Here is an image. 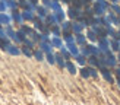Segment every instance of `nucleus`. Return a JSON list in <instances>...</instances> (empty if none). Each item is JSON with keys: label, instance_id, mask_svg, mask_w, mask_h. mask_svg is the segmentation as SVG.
I'll return each instance as SVG.
<instances>
[{"label": "nucleus", "instance_id": "nucleus-1", "mask_svg": "<svg viewBox=\"0 0 120 105\" xmlns=\"http://www.w3.org/2000/svg\"><path fill=\"white\" fill-rule=\"evenodd\" d=\"M101 73H103V76H104V79L107 80V82H113V77H111V74H110V72L107 69H101Z\"/></svg>", "mask_w": 120, "mask_h": 105}, {"label": "nucleus", "instance_id": "nucleus-2", "mask_svg": "<svg viewBox=\"0 0 120 105\" xmlns=\"http://www.w3.org/2000/svg\"><path fill=\"white\" fill-rule=\"evenodd\" d=\"M66 69L69 70V73H70V74H75V73H76V67H75V66H73V64H72L70 61L66 63Z\"/></svg>", "mask_w": 120, "mask_h": 105}, {"label": "nucleus", "instance_id": "nucleus-3", "mask_svg": "<svg viewBox=\"0 0 120 105\" xmlns=\"http://www.w3.org/2000/svg\"><path fill=\"white\" fill-rule=\"evenodd\" d=\"M81 76H82L83 79H88V77H89V70H88V67H86V69H85V67L81 69Z\"/></svg>", "mask_w": 120, "mask_h": 105}, {"label": "nucleus", "instance_id": "nucleus-4", "mask_svg": "<svg viewBox=\"0 0 120 105\" xmlns=\"http://www.w3.org/2000/svg\"><path fill=\"white\" fill-rule=\"evenodd\" d=\"M56 61H57V64H59V66H60V69H63V67H66V63L62 60V57H60V56H57L56 57Z\"/></svg>", "mask_w": 120, "mask_h": 105}, {"label": "nucleus", "instance_id": "nucleus-5", "mask_svg": "<svg viewBox=\"0 0 120 105\" xmlns=\"http://www.w3.org/2000/svg\"><path fill=\"white\" fill-rule=\"evenodd\" d=\"M9 52H10V54H13V56H18V54H19V50L15 48V47H10V48H9Z\"/></svg>", "mask_w": 120, "mask_h": 105}, {"label": "nucleus", "instance_id": "nucleus-6", "mask_svg": "<svg viewBox=\"0 0 120 105\" xmlns=\"http://www.w3.org/2000/svg\"><path fill=\"white\" fill-rule=\"evenodd\" d=\"M88 70H89V76H92V77H97V72H95L94 67H88Z\"/></svg>", "mask_w": 120, "mask_h": 105}, {"label": "nucleus", "instance_id": "nucleus-7", "mask_svg": "<svg viewBox=\"0 0 120 105\" xmlns=\"http://www.w3.org/2000/svg\"><path fill=\"white\" fill-rule=\"evenodd\" d=\"M35 58H37V60H43V58H44L43 52H41V51H37V52H35Z\"/></svg>", "mask_w": 120, "mask_h": 105}, {"label": "nucleus", "instance_id": "nucleus-8", "mask_svg": "<svg viewBox=\"0 0 120 105\" xmlns=\"http://www.w3.org/2000/svg\"><path fill=\"white\" fill-rule=\"evenodd\" d=\"M47 58H49V63H50V64H54V61H56V58L53 57V56H49V57H47Z\"/></svg>", "mask_w": 120, "mask_h": 105}, {"label": "nucleus", "instance_id": "nucleus-9", "mask_svg": "<svg viewBox=\"0 0 120 105\" xmlns=\"http://www.w3.org/2000/svg\"><path fill=\"white\" fill-rule=\"evenodd\" d=\"M70 51L73 52V54H78V50L75 48V45H70Z\"/></svg>", "mask_w": 120, "mask_h": 105}, {"label": "nucleus", "instance_id": "nucleus-10", "mask_svg": "<svg viewBox=\"0 0 120 105\" xmlns=\"http://www.w3.org/2000/svg\"><path fill=\"white\" fill-rule=\"evenodd\" d=\"M89 61H91V64H94V66L97 64V60H95V57H91V60H89Z\"/></svg>", "mask_w": 120, "mask_h": 105}, {"label": "nucleus", "instance_id": "nucleus-11", "mask_svg": "<svg viewBox=\"0 0 120 105\" xmlns=\"http://www.w3.org/2000/svg\"><path fill=\"white\" fill-rule=\"evenodd\" d=\"M78 61H79L81 64H83V63H85V60H83V57H78Z\"/></svg>", "mask_w": 120, "mask_h": 105}, {"label": "nucleus", "instance_id": "nucleus-12", "mask_svg": "<svg viewBox=\"0 0 120 105\" xmlns=\"http://www.w3.org/2000/svg\"><path fill=\"white\" fill-rule=\"evenodd\" d=\"M23 52H25V54H26L28 57H29V56H31V51H29V50H26V48H25V50H23Z\"/></svg>", "mask_w": 120, "mask_h": 105}, {"label": "nucleus", "instance_id": "nucleus-13", "mask_svg": "<svg viewBox=\"0 0 120 105\" xmlns=\"http://www.w3.org/2000/svg\"><path fill=\"white\" fill-rule=\"evenodd\" d=\"M53 42H54V44H56V45H57V47H59V45H60V41H59V39H54V41H53Z\"/></svg>", "mask_w": 120, "mask_h": 105}, {"label": "nucleus", "instance_id": "nucleus-14", "mask_svg": "<svg viewBox=\"0 0 120 105\" xmlns=\"http://www.w3.org/2000/svg\"><path fill=\"white\" fill-rule=\"evenodd\" d=\"M116 73H117V76H119V79H120V69H117V70H116Z\"/></svg>", "mask_w": 120, "mask_h": 105}]
</instances>
